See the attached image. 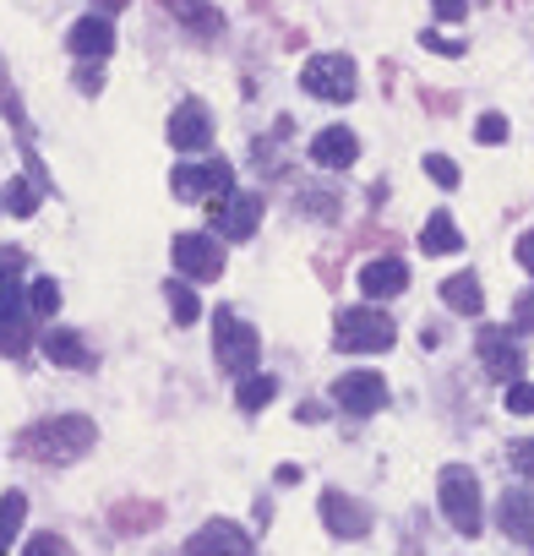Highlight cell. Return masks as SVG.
<instances>
[{
  "label": "cell",
  "mask_w": 534,
  "mask_h": 556,
  "mask_svg": "<svg viewBox=\"0 0 534 556\" xmlns=\"http://www.w3.org/2000/svg\"><path fill=\"white\" fill-rule=\"evenodd\" d=\"M93 420L88 415H55V420H39V426H28L23 431V453L28 458H39V464H77L88 447H93Z\"/></svg>",
  "instance_id": "1"
},
{
  "label": "cell",
  "mask_w": 534,
  "mask_h": 556,
  "mask_svg": "<svg viewBox=\"0 0 534 556\" xmlns=\"http://www.w3.org/2000/svg\"><path fill=\"white\" fill-rule=\"evenodd\" d=\"M23 312H28V301H23V251L7 245V251H0V350H7V355L28 350Z\"/></svg>",
  "instance_id": "2"
},
{
  "label": "cell",
  "mask_w": 534,
  "mask_h": 556,
  "mask_svg": "<svg viewBox=\"0 0 534 556\" xmlns=\"http://www.w3.org/2000/svg\"><path fill=\"white\" fill-rule=\"evenodd\" d=\"M393 339H398V328L377 306H349L333 323V344L349 350V355H382V350H393Z\"/></svg>",
  "instance_id": "3"
},
{
  "label": "cell",
  "mask_w": 534,
  "mask_h": 556,
  "mask_svg": "<svg viewBox=\"0 0 534 556\" xmlns=\"http://www.w3.org/2000/svg\"><path fill=\"white\" fill-rule=\"evenodd\" d=\"M213 355H218V366L229 371V377H251L256 371V355H262V339H256V328L251 323H240V312L234 306H224L218 317H213Z\"/></svg>",
  "instance_id": "4"
},
{
  "label": "cell",
  "mask_w": 534,
  "mask_h": 556,
  "mask_svg": "<svg viewBox=\"0 0 534 556\" xmlns=\"http://www.w3.org/2000/svg\"><path fill=\"white\" fill-rule=\"evenodd\" d=\"M169 191H175L180 202H207V207H218L224 197H234V169H229L224 159H207V164H175Z\"/></svg>",
  "instance_id": "5"
},
{
  "label": "cell",
  "mask_w": 534,
  "mask_h": 556,
  "mask_svg": "<svg viewBox=\"0 0 534 556\" xmlns=\"http://www.w3.org/2000/svg\"><path fill=\"white\" fill-rule=\"evenodd\" d=\"M436 496H442V513L458 534H480V480H474V469H463V464L442 469Z\"/></svg>",
  "instance_id": "6"
},
{
  "label": "cell",
  "mask_w": 534,
  "mask_h": 556,
  "mask_svg": "<svg viewBox=\"0 0 534 556\" xmlns=\"http://www.w3.org/2000/svg\"><path fill=\"white\" fill-rule=\"evenodd\" d=\"M301 88H306L312 99L349 104V99L360 93V83H355V61H349V55H312L306 72H301Z\"/></svg>",
  "instance_id": "7"
},
{
  "label": "cell",
  "mask_w": 534,
  "mask_h": 556,
  "mask_svg": "<svg viewBox=\"0 0 534 556\" xmlns=\"http://www.w3.org/2000/svg\"><path fill=\"white\" fill-rule=\"evenodd\" d=\"M333 404H339L344 415L366 420V415H377V409L387 404V377H377V371H344V377L333 382Z\"/></svg>",
  "instance_id": "8"
},
{
  "label": "cell",
  "mask_w": 534,
  "mask_h": 556,
  "mask_svg": "<svg viewBox=\"0 0 534 556\" xmlns=\"http://www.w3.org/2000/svg\"><path fill=\"white\" fill-rule=\"evenodd\" d=\"M175 267L191 278V285H213V278L224 273V251L213 235H175Z\"/></svg>",
  "instance_id": "9"
},
{
  "label": "cell",
  "mask_w": 534,
  "mask_h": 556,
  "mask_svg": "<svg viewBox=\"0 0 534 556\" xmlns=\"http://www.w3.org/2000/svg\"><path fill=\"white\" fill-rule=\"evenodd\" d=\"M186 556H256L251 534L229 518H207L191 540H186Z\"/></svg>",
  "instance_id": "10"
},
{
  "label": "cell",
  "mask_w": 534,
  "mask_h": 556,
  "mask_svg": "<svg viewBox=\"0 0 534 556\" xmlns=\"http://www.w3.org/2000/svg\"><path fill=\"white\" fill-rule=\"evenodd\" d=\"M474 350H480V366H485L496 382H523V344H518V339H507L501 328H480Z\"/></svg>",
  "instance_id": "11"
},
{
  "label": "cell",
  "mask_w": 534,
  "mask_h": 556,
  "mask_svg": "<svg viewBox=\"0 0 534 556\" xmlns=\"http://www.w3.org/2000/svg\"><path fill=\"white\" fill-rule=\"evenodd\" d=\"M322 523L339 540H360V534H371V507L355 502L349 491H322Z\"/></svg>",
  "instance_id": "12"
},
{
  "label": "cell",
  "mask_w": 534,
  "mask_h": 556,
  "mask_svg": "<svg viewBox=\"0 0 534 556\" xmlns=\"http://www.w3.org/2000/svg\"><path fill=\"white\" fill-rule=\"evenodd\" d=\"M207 142H213V115H207V104L186 99V104L169 115V148H180V153H202Z\"/></svg>",
  "instance_id": "13"
},
{
  "label": "cell",
  "mask_w": 534,
  "mask_h": 556,
  "mask_svg": "<svg viewBox=\"0 0 534 556\" xmlns=\"http://www.w3.org/2000/svg\"><path fill=\"white\" fill-rule=\"evenodd\" d=\"M256 224H262V197H251V191L224 197V202L213 207V229H218L224 240H251Z\"/></svg>",
  "instance_id": "14"
},
{
  "label": "cell",
  "mask_w": 534,
  "mask_h": 556,
  "mask_svg": "<svg viewBox=\"0 0 534 556\" xmlns=\"http://www.w3.org/2000/svg\"><path fill=\"white\" fill-rule=\"evenodd\" d=\"M355 159H360V137H355L349 126H328V131L312 137V164H322V169H349Z\"/></svg>",
  "instance_id": "15"
},
{
  "label": "cell",
  "mask_w": 534,
  "mask_h": 556,
  "mask_svg": "<svg viewBox=\"0 0 534 556\" xmlns=\"http://www.w3.org/2000/svg\"><path fill=\"white\" fill-rule=\"evenodd\" d=\"M66 45H72V55H77V61L99 66V61L115 50V28H110V17H82V23L66 34Z\"/></svg>",
  "instance_id": "16"
},
{
  "label": "cell",
  "mask_w": 534,
  "mask_h": 556,
  "mask_svg": "<svg viewBox=\"0 0 534 556\" xmlns=\"http://www.w3.org/2000/svg\"><path fill=\"white\" fill-rule=\"evenodd\" d=\"M501 534H512L518 545H534V491H501Z\"/></svg>",
  "instance_id": "17"
},
{
  "label": "cell",
  "mask_w": 534,
  "mask_h": 556,
  "mask_svg": "<svg viewBox=\"0 0 534 556\" xmlns=\"http://www.w3.org/2000/svg\"><path fill=\"white\" fill-rule=\"evenodd\" d=\"M404 285H409V267H404L398 256H377V262L360 267V290H366L371 301H382V295H404Z\"/></svg>",
  "instance_id": "18"
},
{
  "label": "cell",
  "mask_w": 534,
  "mask_h": 556,
  "mask_svg": "<svg viewBox=\"0 0 534 556\" xmlns=\"http://www.w3.org/2000/svg\"><path fill=\"white\" fill-rule=\"evenodd\" d=\"M39 350H44L55 366H72V371H88V366H93V350H88L82 333H72V328H50V333L39 339Z\"/></svg>",
  "instance_id": "19"
},
{
  "label": "cell",
  "mask_w": 534,
  "mask_h": 556,
  "mask_svg": "<svg viewBox=\"0 0 534 556\" xmlns=\"http://www.w3.org/2000/svg\"><path fill=\"white\" fill-rule=\"evenodd\" d=\"M442 301H447V312H458V317H480V306H485L480 278H474V273H453L447 285H442Z\"/></svg>",
  "instance_id": "20"
},
{
  "label": "cell",
  "mask_w": 534,
  "mask_h": 556,
  "mask_svg": "<svg viewBox=\"0 0 534 556\" xmlns=\"http://www.w3.org/2000/svg\"><path fill=\"white\" fill-rule=\"evenodd\" d=\"M420 251H425V256H453V251H463L458 224H453L447 213H431V218H425V229H420Z\"/></svg>",
  "instance_id": "21"
},
{
  "label": "cell",
  "mask_w": 534,
  "mask_h": 556,
  "mask_svg": "<svg viewBox=\"0 0 534 556\" xmlns=\"http://www.w3.org/2000/svg\"><path fill=\"white\" fill-rule=\"evenodd\" d=\"M274 393H279V377H240V388H234V404L245 409V415H256V409H267L274 404Z\"/></svg>",
  "instance_id": "22"
},
{
  "label": "cell",
  "mask_w": 534,
  "mask_h": 556,
  "mask_svg": "<svg viewBox=\"0 0 534 556\" xmlns=\"http://www.w3.org/2000/svg\"><path fill=\"white\" fill-rule=\"evenodd\" d=\"M169 7H175V17H180L186 28H196L202 39H213V34L224 28V17L207 7V0H169Z\"/></svg>",
  "instance_id": "23"
},
{
  "label": "cell",
  "mask_w": 534,
  "mask_h": 556,
  "mask_svg": "<svg viewBox=\"0 0 534 556\" xmlns=\"http://www.w3.org/2000/svg\"><path fill=\"white\" fill-rule=\"evenodd\" d=\"M23 518H28V496H23V491H7V496H0V556L12 551Z\"/></svg>",
  "instance_id": "24"
},
{
  "label": "cell",
  "mask_w": 534,
  "mask_h": 556,
  "mask_svg": "<svg viewBox=\"0 0 534 556\" xmlns=\"http://www.w3.org/2000/svg\"><path fill=\"white\" fill-rule=\"evenodd\" d=\"M164 295H169V317H175L180 328H191V323L202 317V301H196V290L186 285V278H169V285H164Z\"/></svg>",
  "instance_id": "25"
},
{
  "label": "cell",
  "mask_w": 534,
  "mask_h": 556,
  "mask_svg": "<svg viewBox=\"0 0 534 556\" xmlns=\"http://www.w3.org/2000/svg\"><path fill=\"white\" fill-rule=\"evenodd\" d=\"M7 213L34 218V213H39V186H34V180H12V186H7Z\"/></svg>",
  "instance_id": "26"
},
{
  "label": "cell",
  "mask_w": 534,
  "mask_h": 556,
  "mask_svg": "<svg viewBox=\"0 0 534 556\" xmlns=\"http://www.w3.org/2000/svg\"><path fill=\"white\" fill-rule=\"evenodd\" d=\"M55 306H61V285H55V278H34V285H28V312L55 317Z\"/></svg>",
  "instance_id": "27"
},
{
  "label": "cell",
  "mask_w": 534,
  "mask_h": 556,
  "mask_svg": "<svg viewBox=\"0 0 534 556\" xmlns=\"http://www.w3.org/2000/svg\"><path fill=\"white\" fill-rule=\"evenodd\" d=\"M474 142H480V148H496V142H507V115H480V126H474Z\"/></svg>",
  "instance_id": "28"
},
{
  "label": "cell",
  "mask_w": 534,
  "mask_h": 556,
  "mask_svg": "<svg viewBox=\"0 0 534 556\" xmlns=\"http://www.w3.org/2000/svg\"><path fill=\"white\" fill-rule=\"evenodd\" d=\"M425 175H431L436 186H447V191L458 186V164H453L447 153H425Z\"/></svg>",
  "instance_id": "29"
},
{
  "label": "cell",
  "mask_w": 534,
  "mask_h": 556,
  "mask_svg": "<svg viewBox=\"0 0 534 556\" xmlns=\"http://www.w3.org/2000/svg\"><path fill=\"white\" fill-rule=\"evenodd\" d=\"M23 556H72V545H66L61 534H34V540L23 545Z\"/></svg>",
  "instance_id": "30"
},
{
  "label": "cell",
  "mask_w": 534,
  "mask_h": 556,
  "mask_svg": "<svg viewBox=\"0 0 534 556\" xmlns=\"http://www.w3.org/2000/svg\"><path fill=\"white\" fill-rule=\"evenodd\" d=\"M507 464H512L518 475H529V480H534V437L512 442V447H507Z\"/></svg>",
  "instance_id": "31"
},
{
  "label": "cell",
  "mask_w": 534,
  "mask_h": 556,
  "mask_svg": "<svg viewBox=\"0 0 534 556\" xmlns=\"http://www.w3.org/2000/svg\"><path fill=\"white\" fill-rule=\"evenodd\" d=\"M507 409L512 415H534V382H512L507 388Z\"/></svg>",
  "instance_id": "32"
},
{
  "label": "cell",
  "mask_w": 534,
  "mask_h": 556,
  "mask_svg": "<svg viewBox=\"0 0 534 556\" xmlns=\"http://www.w3.org/2000/svg\"><path fill=\"white\" fill-rule=\"evenodd\" d=\"M512 328H518V333H534V290H523V295L512 301Z\"/></svg>",
  "instance_id": "33"
},
{
  "label": "cell",
  "mask_w": 534,
  "mask_h": 556,
  "mask_svg": "<svg viewBox=\"0 0 534 556\" xmlns=\"http://www.w3.org/2000/svg\"><path fill=\"white\" fill-rule=\"evenodd\" d=\"M431 7H436V17H442V23H458V17L474 7V0H431Z\"/></svg>",
  "instance_id": "34"
},
{
  "label": "cell",
  "mask_w": 534,
  "mask_h": 556,
  "mask_svg": "<svg viewBox=\"0 0 534 556\" xmlns=\"http://www.w3.org/2000/svg\"><path fill=\"white\" fill-rule=\"evenodd\" d=\"M518 262H523V273H534V229L518 235Z\"/></svg>",
  "instance_id": "35"
},
{
  "label": "cell",
  "mask_w": 534,
  "mask_h": 556,
  "mask_svg": "<svg viewBox=\"0 0 534 556\" xmlns=\"http://www.w3.org/2000/svg\"><path fill=\"white\" fill-rule=\"evenodd\" d=\"M425 50H436V55H463V45H453V39H442V34H425Z\"/></svg>",
  "instance_id": "36"
},
{
  "label": "cell",
  "mask_w": 534,
  "mask_h": 556,
  "mask_svg": "<svg viewBox=\"0 0 534 556\" xmlns=\"http://www.w3.org/2000/svg\"><path fill=\"white\" fill-rule=\"evenodd\" d=\"M77 88H82V93H99V66H82V72H77Z\"/></svg>",
  "instance_id": "37"
},
{
  "label": "cell",
  "mask_w": 534,
  "mask_h": 556,
  "mask_svg": "<svg viewBox=\"0 0 534 556\" xmlns=\"http://www.w3.org/2000/svg\"><path fill=\"white\" fill-rule=\"evenodd\" d=\"M99 7H104V12H115V7H120V0H99Z\"/></svg>",
  "instance_id": "38"
}]
</instances>
